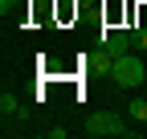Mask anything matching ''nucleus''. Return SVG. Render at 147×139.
<instances>
[{
  "label": "nucleus",
  "instance_id": "f257e3e1",
  "mask_svg": "<svg viewBox=\"0 0 147 139\" xmlns=\"http://www.w3.org/2000/svg\"><path fill=\"white\" fill-rule=\"evenodd\" d=\"M106 78L119 90H139L147 82V61H139V53H119V57L106 61Z\"/></svg>",
  "mask_w": 147,
  "mask_h": 139
},
{
  "label": "nucleus",
  "instance_id": "f03ea898",
  "mask_svg": "<svg viewBox=\"0 0 147 139\" xmlns=\"http://www.w3.org/2000/svg\"><path fill=\"white\" fill-rule=\"evenodd\" d=\"M86 135L90 139H123V135H131V127L123 123V115L106 111V115H90L86 119Z\"/></svg>",
  "mask_w": 147,
  "mask_h": 139
},
{
  "label": "nucleus",
  "instance_id": "7ed1b4c3",
  "mask_svg": "<svg viewBox=\"0 0 147 139\" xmlns=\"http://www.w3.org/2000/svg\"><path fill=\"white\" fill-rule=\"evenodd\" d=\"M131 29H115V33H106L102 37V53H110V57H119V53H131Z\"/></svg>",
  "mask_w": 147,
  "mask_h": 139
},
{
  "label": "nucleus",
  "instance_id": "20e7f679",
  "mask_svg": "<svg viewBox=\"0 0 147 139\" xmlns=\"http://www.w3.org/2000/svg\"><path fill=\"white\" fill-rule=\"evenodd\" d=\"M0 115H4V119H8V115H25V107H21V98L4 90V94H0Z\"/></svg>",
  "mask_w": 147,
  "mask_h": 139
},
{
  "label": "nucleus",
  "instance_id": "39448f33",
  "mask_svg": "<svg viewBox=\"0 0 147 139\" xmlns=\"http://www.w3.org/2000/svg\"><path fill=\"white\" fill-rule=\"evenodd\" d=\"M127 115H131L135 123H147V98H143V94H139V98H131V111H127Z\"/></svg>",
  "mask_w": 147,
  "mask_h": 139
},
{
  "label": "nucleus",
  "instance_id": "423d86ee",
  "mask_svg": "<svg viewBox=\"0 0 147 139\" xmlns=\"http://www.w3.org/2000/svg\"><path fill=\"white\" fill-rule=\"evenodd\" d=\"M131 45L135 49H147V29H131Z\"/></svg>",
  "mask_w": 147,
  "mask_h": 139
},
{
  "label": "nucleus",
  "instance_id": "0eeeda50",
  "mask_svg": "<svg viewBox=\"0 0 147 139\" xmlns=\"http://www.w3.org/2000/svg\"><path fill=\"white\" fill-rule=\"evenodd\" d=\"M139 4H147V0H139Z\"/></svg>",
  "mask_w": 147,
  "mask_h": 139
}]
</instances>
